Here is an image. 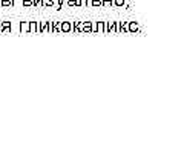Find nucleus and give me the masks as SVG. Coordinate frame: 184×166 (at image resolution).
<instances>
[{
  "label": "nucleus",
  "instance_id": "8",
  "mask_svg": "<svg viewBox=\"0 0 184 166\" xmlns=\"http://www.w3.org/2000/svg\"><path fill=\"white\" fill-rule=\"evenodd\" d=\"M72 31L75 34H81V22H74L72 23Z\"/></svg>",
  "mask_w": 184,
  "mask_h": 166
},
{
  "label": "nucleus",
  "instance_id": "18",
  "mask_svg": "<svg viewBox=\"0 0 184 166\" xmlns=\"http://www.w3.org/2000/svg\"><path fill=\"white\" fill-rule=\"evenodd\" d=\"M22 5L26 6V8L28 6H32V0H22Z\"/></svg>",
  "mask_w": 184,
  "mask_h": 166
},
{
  "label": "nucleus",
  "instance_id": "11",
  "mask_svg": "<svg viewBox=\"0 0 184 166\" xmlns=\"http://www.w3.org/2000/svg\"><path fill=\"white\" fill-rule=\"evenodd\" d=\"M11 5H14V0H0V6H3V8H8Z\"/></svg>",
  "mask_w": 184,
  "mask_h": 166
},
{
  "label": "nucleus",
  "instance_id": "19",
  "mask_svg": "<svg viewBox=\"0 0 184 166\" xmlns=\"http://www.w3.org/2000/svg\"><path fill=\"white\" fill-rule=\"evenodd\" d=\"M112 5V0H101V6H110Z\"/></svg>",
  "mask_w": 184,
  "mask_h": 166
},
{
  "label": "nucleus",
  "instance_id": "14",
  "mask_svg": "<svg viewBox=\"0 0 184 166\" xmlns=\"http://www.w3.org/2000/svg\"><path fill=\"white\" fill-rule=\"evenodd\" d=\"M54 2L55 0H42V6H54Z\"/></svg>",
  "mask_w": 184,
  "mask_h": 166
},
{
  "label": "nucleus",
  "instance_id": "1",
  "mask_svg": "<svg viewBox=\"0 0 184 166\" xmlns=\"http://www.w3.org/2000/svg\"><path fill=\"white\" fill-rule=\"evenodd\" d=\"M45 32H52V22L46 20V22H39V34Z\"/></svg>",
  "mask_w": 184,
  "mask_h": 166
},
{
  "label": "nucleus",
  "instance_id": "4",
  "mask_svg": "<svg viewBox=\"0 0 184 166\" xmlns=\"http://www.w3.org/2000/svg\"><path fill=\"white\" fill-rule=\"evenodd\" d=\"M72 31V23L71 22H61L60 23V32H71Z\"/></svg>",
  "mask_w": 184,
  "mask_h": 166
},
{
  "label": "nucleus",
  "instance_id": "22",
  "mask_svg": "<svg viewBox=\"0 0 184 166\" xmlns=\"http://www.w3.org/2000/svg\"><path fill=\"white\" fill-rule=\"evenodd\" d=\"M80 2V6H86L88 5V0H78Z\"/></svg>",
  "mask_w": 184,
  "mask_h": 166
},
{
  "label": "nucleus",
  "instance_id": "15",
  "mask_svg": "<svg viewBox=\"0 0 184 166\" xmlns=\"http://www.w3.org/2000/svg\"><path fill=\"white\" fill-rule=\"evenodd\" d=\"M112 5L114 6H123V5H126V0H112Z\"/></svg>",
  "mask_w": 184,
  "mask_h": 166
},
{
  "label": "nucleus",
  "instance_id": "9",
  "mask_svg": "<svg viewBox=\"0 0 184 166\" xmlns=\"http://www.w3.org/2000/svg\"><path fill=\"white\" fill-rule=\"evenodd\" d=\"M29 32H39V22H29Z\"/></svg>",
  "mask_w": 184,
  "mask_h": 166
},
{
  "label": "nucleus",
  "instance_id": "10",
  "mask_svg": "<svg viewBox=\"0 0 184 166\" xmlns=\"http://www.w3.org/2000/svg\"><path fill=\"white\" fill-rule=\"evenodd\" d=\"M60 23L61 22H52V32L54 34H60Z\"/></svg>",
  "mask_w": 184,
  "mask_h": 166
},
{
  "label": "nucleus",
  "instance_id": "7",
  "mask_svg": "<svg viewBox=\"0 0 184 166\" xmlns=\"http://www.w3.org/2000/svg\"><path fill=\"white\" fill-rule=\"evenodd\" d=\"M115 31V22H104V32Z\"/></svg>",
  "mask_w": 184,
  "mask_h": 166
},
{
  "label": "nucleus",
  "instance_id": "13",
  "mask_svg": "<svg viewBox=\"0 0 184 166\" xmlns=\"http://www.w3.org/2000/svg\"><path fill=\"white\" fill-rule=\"evenodd\" d=\"M64 3H66L68 6H80L78 0H64Z\"/></svg>",
  "mask_w": 184,
  "mask_h": 166
},
{
  "label": "nucleus",
  "instance_id": "12",
  "mask_svg": "<svg viewBox=\"0 0 184 166\" xmlns=\"http://www.w3.org/2000/svg\"><path fill=\"white\" fill-rule=\"evenodd\" d=\"M97 23V32L101 34V32H104V22H95Z\"/></svg>",
  "mask_w": 184,
  "mask_h": 166
},
{
  "label": "nucleus",
  "instance_id": "17",
  "mask_svg": "<svg viewBox=\"0 0 184 166\" xmlns=\"http://www.w3.org/2000/svg\"><path fill=\"white\" fill-rule=\"evenodd\" d=\"M91 6H101V0H91Z\"/></svg>",
  "mask_w": 184,
  "mask_h": 166
},
{
  "label": "nucleus",
  "instance_id": "16",
  "mask_svg": "<svg viewBox=\"0 0 184 166\" xmlns=\"http://www.w3.org/2000/svg\"><path fill=\"white\" fill-rule=\"evenodd\" d=\"M64 3V0H55L54 2V6L57 8V9H61V5Z\"/></svg>",
  "mask_w": 184,
  "mask_h": 166
},
{
  "label": "nucleus",
  "instance_id": "2",
  "mask_svg": "<svg viewBox=\"0 0 184 166\" xmlns=\"http://www.w3.org/2000/svg\"><path fill=\"white\" fill-rule=\"evenodd\" d=\"M138 31H140L138 22H127V32H138Z\"/></svg>",
  "mask_w": 184,
  "mask_h": 166
},
{
  "label": "nucleus",
  "instance_id": "6",
  "mask_svg": "<svg viewBox=\"0 0 184 166\" xmlns=\"http://www.w3.org/2000/svg\"><path fill=\"white\" fill-rule=\"evenodd\" d=\"M18 29H20L22 34L29 32V22H20V26H18Z\"/></svg>",
  "mask_w": 184,
  "mask_h": 166
},
{
  "label": "nucleus",
  "instance_id": "5",
  "mask_svg": "<svg viewBox=\"0 0 184 166\" xmlns=\"http://www.w3.org/2000/svg\"><path fill=\"white\" fill-rule=\"evenodd\" d=\"M91 29H92V22H81V32L91 34Z\"/></svg>",
  "mask_w": 184,
  "mask_h": 166
},
{
  "label": "nucleus",
  "instance_id": "3",
  "mask_svg": "<svg viewBox=\"0 0 184 166\" xmlns=\"http://www.w3.org/2000/svg\"><path fill=\"white\" fill-rule=\"evenodd\" d=\"M11 31H12V26H11L9 22H2L0 23V32L6 34V32H11Z\"/></svg>",
  "mask_w": 184,
  "mask_h": 166
},
{
  "label": "nucleus",
  "instance_id": "21",
  "mask_svg": "<svg viewBox=\"0 0 184 166\" xmlns=\"http://www.w3.org/2000/svg\"><path fill=\"white\" fill-rule=\"evenodd\" d=\"M32 6H42V0H32Z\"/></svg>",
  "mask_w": 184,
  "mask_h": 166
},
{
  "label": "nucleus",
  "instance_id": "23",
  "mask_svg": "<svg viewBox=\"0 0 184 166\" xmlns=\"http://www.w3.org/2000/svg\"><path fill=\"white\" fill-rule=\"evenodd\" d=\"M0 23H2V22H0Z\"/></svg>",
  "mask_w": 184,
  "mask_h": 166
},
{
  "label": "nucleus",
  "instance_id": "20",
  "mask_svg": "<svg viewBox=\"0 0 184 166\" xmlns=\"http://www.w3.org/2000/svg\"><path fill=\"white\" fill-rule=\"evenodd\" d=\"M121 32H127V22H121Z\"/></svg>",
  "mask_w": 184,
  "mask_h": 166
}]
</instances>
